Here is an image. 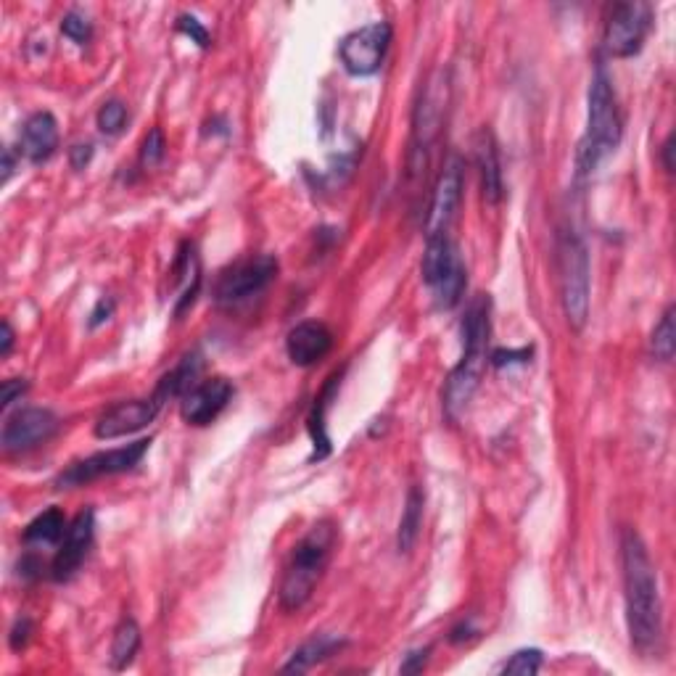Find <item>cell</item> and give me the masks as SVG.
<instances>
[{
  "mask_svg": "<svg viewBox=\"0 0 676 676\" xmlns=\"http://www.w3.org/2000/svg\"><path fill=\"white\" fill-rule=\"evenodd\" d=\"M333 333L325 323L317 320H307L291 328L286 338V352L288 360L299 365V368H312L315 362H320L325 354L331 352Z\"/></svg>",
  "mask_w": 676,
  "mask_h": 676,
  "instance_id": "2e32d148",
  "label": "cell"
},
{
  "mask_svg": "<svg viewBox=\"0 0 676 676\" xmlns=\"http://www.w3.org/2000/svg\"><path fill=\"white\" fill-rule=\"evenodd\" d=\"M230 399H233V383L217 375V378L196 383L193 389L185 391L183 402H180V415L191 426H209L228 407Z\"/></svg>",
  "mask_w": 676,
  "mask_h": 676,
  "instance_id": "5bb4252c",
  "label": "cell"
},
{
  "mask_svg": "<svg viewBox=\"0 0 676 676\" xmlns=\"http://www.w3.org/2000/svg\"><path fill=\"white\" fill-rule=\"evenodd\" d=\"M11 172H14V156H11V148H6L3 151V183L11 177Z\"/></svg>",
  "mask_w": 676,
  "mask_h": 676,
  "instance_id": "ab89813d",
  "label": "cell"
},
{
  "mask_svg": "<svg viewBox=\"0 0 676 676\" xmlns=\"http://www.w3.org/2000/svg\"><path fill=\"white\" fill-rule=\"evenodd\" d=\"M460 193H463V164L457 156H452L441 169L434 193H431L426 214V238L447 236L449 225L455 220L457 204H460Z\"/></svg>",
  "mask_w": 676,
  "mask_h": 676,
  "instance_id": "8fae6325",
  "label": "cell"
},
{
  "mask_svg": "<svg viewBox=\"0 0 676 676\" xmlns=\"http://www.w3.org/2000/svg\"><path fill=\"white\" fill-rule=\"evenodd\" d=\"M650 6L647 3H618L610 11L608 22H605L603 45L608 56L613 59H629L634 53H640L642 43H645L647 32H650Z\"/></svg>",
  "mask_w": 676,
  "mask_h": 676,
  "instance_id": "ba28073f",
  "label": "cell"
},
{
  "mask_svg": "<svg viewBox=\"0 0 676 676\" xmlns=\"http://www.w3.org/2000/svg\"><path fill=\"white\" fill-rule=\"evenodd\" d=\"M275 278H278V259L270 254L246 257L222 272L214 288V299L220 304H241L251 296L262 294Z\"/></svg>",
  "mask_w": 676,
  "mask_h": 676,
  "instance_id": "52a82bcc",
  "label": "cell"
},
{
  "mask_svg": "<svg viewBox=\"0 0 676 676\" xmlns=\"http://www.w3.org/2000/svg\"><path fill=\"white\" fill-rule=\"evenodd\" d=\"M338 383H341V375H333L331 381H328V386L323 389V394L317 397V405H315V412H312V418H309V434H312V441H315V455H312V460L315 457H325L328 455V436H325V410H328V399L336 394Z\"/></svg>",
  "mask_w": 676,
  "mask_h": 676,
  "instance_id": "d4e9b609",
  "label": "cell"
},
{
  "mask_svg": "<svg viewBox=\"0 0 676 676\" xmlns=\"http://www.w3.org/2000/svg\"><path fill=\"white\" fill-rule=\"evenodd\" d=\"M148 449H151V439H140L135 444H127V447L109 449V452H98V455H90L80 463L69 465L67 471L56 478V486L59 489H72V486H82L96 481L103 476H117V473L133 471L135 465L143 460Z\"/></svg>",
  "mask_w": 676,
  "mask_h": 676,
  "instance_id": "9c48e42d",
  "label": "cell"
},
{
  "mask_svg": "<svg viewBox=\"0 0 676 676\" xmlns=\"http://www.w3.org/2000/svg\"><path fill=\"white\" fill-rule=\"evenodd\" d=\"M96 122L103 135H119L127 125V106L122 101H106L98 109Z\"/></svg>",
  "mask_w": 676,
  "mask_h": 676,
  "instance_id": "4316f807",
  "label": "cell"
},
{
  "mask_svg": "<svg viewBox=\"0 0 676 676\" xmlns=\"http://www.w3.org/2000/svg\"><path fill=\"white\" fill-rule=\"evenodd\" d=\"M199 373H201V357L199 354H188L175 370H169V373L164 375L154 394L162 399V402H167V399L172 397H183L185 391L196 386Z\"/></svg>",
  "mask_w": 676,
  "mask_h": 676,
  "instance_id": "44dd1931",
  "label": "cell"
},
{
  "mask_svg": "<svg viewBox=\"0 0 676 676\" xmlns=\"http://www.w3.org/2000/svg\"><path fill=\"white\" fill-rule=\"evenodd\" d=\"M587 130L579 140V151H576V169L579 175H592L605 156H610L621 143V111H618L616 90L610 82L605 69H597L592 82H589L587 96Z\"/></svg>",
  "mask_w": 676,
  "mask_h": 676,
  "instance_id": "3957f363",
  "label": "cell"
},
{
  "mask_svg": "<svg viewBox=\"0 0 676 676\" xmlns=\"http://www.w3.org/2000/svg\"><path fill=\"white\" fill-rule=\"evenodd\" d=\"M164 148H167V143H164L162 130L154 127V130L146 135V140H143V148H140V164H143V167H154V164H159L164 159Z\"/></svg>",
  "mask_w": 676,
  "mask_h": 676,
  "instance_id": "f1b7e54d",
  "label": "cell"
},
{
  "mask_svg": "<svg viewBox=\"0 0 676 676\" xmlns=\"http://www.w3.org/2000/svg\"><path fill=\"white\" fill-rule=\"evenodd\" d=\"M162 399L148 397V399H130V402H119V405L109 407L103 412L96 423L98 439H119V436H130L140 428H146L148 423H154V418L162 410Z\"/></svg>",
  "mask_w": 676,
  "mask_h": 676,
  "instance_id": "4fadbf2b",
  "label": "cell"
},
{
  "mask_svg": "<svg viewBox=\"0 0 676 676\" xmlns=\"http://www.w3.org/2000/svg\"><path fill=\"white\" fill-rule=\"evenodd\" d=\"M30 632H32L30 618H19L14 624V629H11V647H14V650H22V647L27 645V640H30Z\"/></svg>",
  "mask_w": 676,
  "mask_h": 676,
  "instance_id": "d6a6232c",
  "label": "cell"
},
{
  "mask_svg": "<svg viewBox=\"0 0 676 676\" xmlns=\"http://www.w3.org/2000/svg\"><path fill=\"white\" fill-rule=\"evenodd\" d=\"M621 568H624L626 626L637 653L658 655L663 645V605L658 592L653 560L642 537L626 529L621 537Z\"/></svg>",
  "mask_w": 676,
  "mask_h": 676,
  "instance_id": "6da1fadb",
  "label": "cell"
},
{
  "mask_svg": "<svg viewBox=\"0 0 676 676\" xmlns=\"http://www.w3.org/2000/svg\"><path fill=\"white\" fill-rule=\"evenodd\" d=\"M341 645H344V642L336 640V637H312V640L304 642V645L291 655V661L283 666V671H286V674H294V671L296 674H302V671H309L315 663L325 661L328 655L336 653Z\"/></svg>",
  "mask_w": 676,
  "mask_h": 676,
  "instance_id": "7402d4cb",
  "label": "cell"
},
{
  "mask_svg": "<svg viewBox=\"0 0 676 676\" xmlns=\"http://www.w3.org/2000/svg\"><path fill=\"white\" fill-rule=\"evenodd\" d=\"M428 653H431V650L426 647V650H415V653L407 655V661L402 663V674H418V671L426 666Z\"/></svg>",
  "mask_w": 676,
  "mask_h": 676,
  "instance_id": "836d02e7",
  "label": "cell"
},
{
  "mask_svg": "<svg viewBox=\"0 0 676 676\" xmlns=\"http://www.w3.org/2000/svg\"><path fill=\"white\" fill-rule=\"evenodd\" d=\"M24 389H27V383L22 378H11V381H3V399H0V407L14 405L16 397H22Z\"/></svg>",
  "mask_w": 676,
  "mask_h": 676,
  "instance_id": "1f68e13d",
  "label": "cell"
},
{
  "mask_svg": "<svg viewBox=\"0 0 676 676\" xmlns=\"http://www.w3.org/2000/svg\"><path fill=\"white\" fill-rule=\"evenodd\" d=\"M59 148V125L51 111H37L22 127V154L30 162H48Z\"/></svg>",
  "mask_w": 676,
  "mask_h": 676,
  "instance_id": "e0dca14e",
  "label": "cell"
},
{
  "mask_svg": "<svg viewBox=\"0 0 676 676\" xmlns=\"http://www.w3.org/2000/svg\"><path fill=\"white\" fill-rule=\"evenodd\" d=\"M539 669H542V653L531 647V650H518V653L502 666V674L534 676Z\"/></svg>",
  "mask_w": 676,
  "mask_h": 676,
  "instance_id": "83f0119b",
  "label": "cell"
},
{
  "mask_svg": "<svg viewBox=\"0 0 676 676\" xmlns=\"http://www.w3.org/2000/svg\"><path fill=\"white\" fill-rule=\"evenodd\" d=\"M93 534H96V513L93 510H82L74 523L64 534L56 558H53L51 576L56 581H69L77 571H80L82 560L88 558L90 544H93Z\"/></svg>",
  "mask_w": 676,
  "mask_h": 676,
  "instance_id": "9a60e30c",
  "label": "cell"
},
{
  "mask_svg": "<svg viewBox=\"0 0 676 676\" xmlns=\"http://www.w3.org/2000/svg\"><path fill=\"white\" fill-rule=\"evenodd\" d=\"M671 151H674V135H669L666 143H663V167H666V172H674V164H671Z\"/></svg>",
  "mask_w": 676,
  "mask_h": 676,
  "instance_id": "f35d334b",
  "label": "cell"
},
{
  "mask_svg": "<svg viewBox=\"0 0 676 676\" xmlns=\"http://www.w3.org/2000/svg\"><path fill=\"white\" fill-rule=\"evenodd\" d=\"M177 30L185 32L191 40H196L201 48H209V32H206V27L199 19H193V16H180V19H177Z\"/></svg>",
  "mask_w": 676,
  "mask_h": 676,
  "instance_id": "4dcf8cb0",
  "label": "cell"
},
{
  "mask_svg": "<svg viewBox=\"0 0 676 676\" xmlns=\"http://www.w3.org/2000/svg\"><path fill=\"white\" fill-rule=\"evenodd\" d=\"M447 77L434 74V80L426 85V93L420 98L415 117H412V140H410V177L423 175L431 162V148L441 133L444 111H447Z\"/></svg>",
  "mask_w": 676,
  "mask_h": 676,
  "instance_id": "8992f818",
  "label": "cell"
},
{
  "mask_svg": "<svg viewBox=\"0 0 676 676\" xmlns=\"http://www.w3.org/2000/svg\"><path fill=\"white\" fill-rule=\"evenodd\" d=\"M64 529H67V518L59 507H51L35 518V521L24 529V542L27 544H56L64 539Z\"/></svg>",
  "mask_w": 676,
  "mask_h": 676,
  "instance_id": "603a6c76",
  "label": "cell"
},
{
  "mask_svg": "<svg viewBox=\"0 0 676 676\" xmlns=\"http://www.w3.org/2000/svg\"><path fill=\"white\" fill-rule=\"evenodd\" d=\"M560 302L571 328L581 331L589 317V254L579 233L563 230L558 238Z\"/></svg>",
  "mask_w": 676,
  "mask_h": 676,
  "instance_id": "5b68a950",
  "label": "cell"
},
{
  "mask_svg": "<svg viewBox=\"0 0 676 676\" xmlns=\"http://www.w3.org/2000/svg\"><path fill=\"white\" fill-rule=\"evenodd\" d=\"M140 650V626L133 618H122V624L114 629L111 640V666L114 669H127Z\"/></svg>",
  "mask_w": 676,
  "mask_h": 676,
  "instance_id": "cb8c5ba5",
  "label": "cell"
},
{
  "mask_svg": "<svg viewBox=\"0 0 676 676\" xmlns=\"http://www.w3.org/2000/svg\"><path fill=\"white\" fill-rule=\"evenodd\" d=\"M61 32L72 40V43L77 45H85L90 40V35H93V30H90V22L85 19V16L80 14H67L64 19H61Z\"/></svg>",
  "mask_w": 676,
  "mask_h": 676,
  "instance_id": "f546056e",
  "label": "cell"
},
{
  "mask_svg": "<svg viewBox=\"0 0 676 676\" xmlns=\"http://www.w3.org/2000/svg\"><path fill=\"white\" fill-rule=\"evenodd\" d=\"M423 507H426V494L420 486H412L407 492L405 510H402V518H399L397 529V550L410 552L418 542L420 526H423Z\"/></svg>",
  "mask_w": 676,
  "mask_h": 676,
  "instance_id": "ffe728a7",
  "label": "cell"
},
{
  "mask_svg": "<svg viewBox=\"0 0 676 676\" xmlns=\"http://www.w3.org/2000/svg\"><path fill=\"white\" fill-rule=\"evenodd\" d=\"M59 431V418L45 407H24L14 412L3 426V449L6 452H27L51 439Z\"/></svg>",
  "mask_w": 676,
  "mask_h": 676,
  "instance_id": "7c38bea8",
  "label": "cell"
},
{
  "mask_svg": "<svg viewBox=\"0 0 676 676\" xmlns=\"http://www.w3.org/2000/svg\"><path fill=\"white\" fill-rule=\"evenodd\" d=\"M460 267H463V262L457 257L455 243L449 241V236L426 238V251H423L420 272H423V283H426L431 291H436V288H439L452 272L460 270Z\"/></svg>",
  "mask_w": 676,
  "mask_h": 676,
  "instance_id": "ac0fdd59",
  "label": "cell"
},
{
  "mask_svg": "<svg viewBox=\"0 0 676 676\" xmlns=\"http://www.w3.org/2000/svg\"><path fill=\"white\" fill-rule=\"evenodd\" d=\"M674 315H676L674 307L666 309V312H663V317H661V323L655 325L653 338H650V349H653V354L661 362H671V360H674V352H676Z\"/></svg>",
  "mask_w": 676,
  "mask_h": 676,
  "instance_id": "484cf974",
  "label": "cell"
},
{
  "mask_svg": "<svg viewBox=\"0 0 676 676\" xmlns=\"http://www.w3.org/2000/svg\"><path fill=\"white\" fill-rule=\"evenodd\" d=\"M529 357H531L529 349H523V352H494L492 362L497 368H502V365H510V362H526Z\"/></svg>",
  "mask_w": 676,
  "mask_h": 676,
  "instance_id": "d590c367",
  "label": "cell"
},
{
  "mask_svg": "<svg viewBox=\"0 0 676 676\" xmlns=\"http://www.w3.org/2000/svg\"><path fill=\"white\" fill-rule=\"evenodd\" d=\"M489 299L478 296L471 302L463 320V360L449 373L444 386V410L457 420L468 410L486 368V344H489Z\"/></svg>",
  "mask_w": 676,
  "mask_h": 676,
  "instance_id": "7a4b0ae2",
  "label": "cell"
},
{
  "mask_svg": "<svg viewBox=\"0 0 676 676\" xmlns=\"http://www.w3.org/2000/svg\"><path fill=\"white\" fill-rule=\"evenodd\" d=\"M333 544H336V526L331 521H320L317 526H312L307 537L296 544L286 571H283V581H280V608L294 613L307 605L323 579L325 568L331 563Z\"/></svg>",
  "mask_w": 676,
  "mask_h": 676,
  "instance_id": "277c9868",
  "label": "cell"
},
{
  "mask_svg": "<svg viewBox=\"0 0 676 676\" xmlns=\"http://www.w3.org/2000/svg\"><path fill=\"white\" fill-rule=\"evenodd\" d=\"M111 312H114V302H111V299H101L98 307L93 309V315H90V328H98L101 323H106L111 317Z\"/></svg>",
  "mask_w": 676,
  "mask_h": 676,
  "instance_id": "e575fe53",
  "label": "cell"
},
{
  "mask_svg": "<svg viewBox=\"0 0 676 676\" xmlns=\"http://www.w3.org/2000/svg\"><path fill=\"white\" fill-rule=\"evenodd\" d=\"M476 164L478 177H481V193H484L486 204H500L502 199V167H500V151H497V140L489 130H481L476 138Z\"/></svg>",
  "mask_w": 676,
  "mask_h": 676,
  "instance_id": "d6986e66",
  "label": "cell"
},
{
  "mask_svg": "<svg viewBox=\"0 0 676 676\" xmlns=\"http://www.w3.org/2000/svg\"><path fill=\"white\" fill-rule=\"evenodd\" d=\"M391 45V27L386 22H373L368 27L349 32L338 45L341 64L354 77H370L383 67Z\"/></svg>",
  "mask_w": 676,
  "mask_h": 676,
  "instance_id": "30bf717a",
  "label": "cell"
},
{
  "mask_svg": "<svg viewBox=\"0 0 676 676\" xmlns=\"http://www.w3.org/2000/svg\"><path fill=\"white\" fill-rule=\"evenodd\" d=\"M90 156H93V148H90V146H74L72 148V167L82 169L85 164L90 162Z\"/></svg>",
  "mask_w": 676,
  "mask_h": 676,
  "instance_id": "74e56055",
  "label": "cell"
},
{
  "mask_svg": "<svg viewBox=\"0 0 676 676\" xmlns=\"http://www.w3.org/2000/svg\"><path fill=\"white\" fill-rule=\"evenodd\" d=\"M0 357H8L11 354V349H14V331H11V323L8 320H3V325H0Z\"/></svg>",
  "mask_w": 676,
  "mask_h": 676,
  "instance_id": "8d00e7d4",
  "label": "cell"
}]
</instances>
